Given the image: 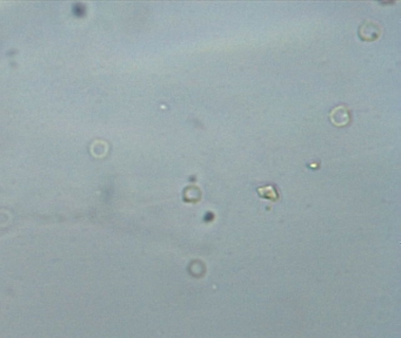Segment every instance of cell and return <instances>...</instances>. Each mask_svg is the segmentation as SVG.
Listing matches in <instances>:
<instances>
[{
  "instance_id": "cell-1",
  "label": "cell",
  "mask_w": 401,
  "mask_h": 338,
  "mask_svg": "<svg viewBox=\"0 0 401 338\" xmlns=\"http://www.w3.org/2000/svg\"><path fill=\"white\" fill-rule=\"evenodd\" d=\"M381 34L380 27L372 21H367L360 26L359 35L363 40L373 41L378 39Z\"/></svg>"
},
{
  "instance_id": "cell-2",
  "label": "cell",
  "mask_w": 401,
  "mask_h": 338,
  "mask_svg": "<svg viewBox=\"0 0 401 338\" xmlns=\"http://www.w3.org/2000/svg\"><path fill=\"white\" fill-rule=\"evenodd\" d=\"M329 118H331V121L334 126H338V127L346 126L349 122V112L346 107L339 106L336 107L335 109L332 110Z\"/></svg>"
},
{
  "instance_id": "cell-3",
  "label": "cell",
  "mask_w": 401,
  "mask_h": 338,
  "mask_svg": "<svg viewBox=\"0 0 401 338\" xmlns=\"http://www.w3.org/2000/svg\"><path fill=\"white\" fill-rule=\"evenodd\" d=\"M258 193L263 195L265 198H271L273 201H276L278 198V195L276 194L275 189H273L272 187H263V188L258 189Z\"/></svg>"
}]
</instances>
